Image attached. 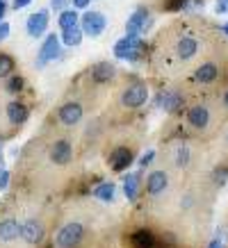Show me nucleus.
Instances as JSON below:
<instances>
[{"label":"nucleus","mask_w":228,"mask_h":248,"mask_svg":"<svg viewBox=\"0 0 228 248\" xmlns=\"http://www.w3.org/2000/svg\"><path fill=\"white\" fill-rule=\"evenodd\" d=\"M5 169V155H2V146H0V171Z\"/></svg>","instance_id":"obj_38"},{"label":"nucleus","mask_w":228,"mask_h":248,"mask_svg":"<svg viewBox=\"0 0 228 248\" xmlns=\"http://www.w3.org/2000/svg\"><path fill=\"white\" fill-rule=\"evenodd\" d=\"M130 248H160V239L148 230V228H137L130 234Z\"/></svg>","instance_id":"obj_21"},{"label":"nucleus","mask_w":228,"mask_h":248,"mask_svg":"<svg viewBox=\"0 0 228 248\" xmlns=\"http://www.w3.org/2000/svg\"><path fill=\"white\" fill-rule=\"evenodd\" d=\"M25 30H28V34H30L32 39L44 37V32L48 30V9H39V12L28 16Z\"/></svg>","instance_id":"obj_19"},{"label":"nucleus","mask_w":228,"mask_h":248,"mask_svg":"<svg viewBox=\"0 0 228 248\" xmlns=\"http://www.w3.org/2000/svg\"><path fill=\"white\" fill-rule=\"evenodd\" d=\"M217 2H221V5H226L228 7V0H217Z\"/></svg>","instance_id":"obj_40"},{"label":"nucleus","mask_w":228,"mask_h":248,"mask_svg":"<svg viewBox=\"0 0 228 248\" xmlns=\"http://www.w3.org/2000/svg\"><path fill=\"white\" fill-rule=\"evenodd\" d=\"M221 103H224V107H226V109H228V89L224 91V96H221Z\"/></svg>","instance_id":"obj_37"},{"label":"nucleus","mask_w":228,"mask_h":248,"mask_svg":"<svg viewBox=\"0 0 228 248\" xmlns=\"http://www.w3.org/2000/svg\"><path fill=\"white\" fill-rule=\"evenodd\" d=\"M55 119H57V123L64 125V128H76V125H80V121L84 119V107L80 105L78 100H66L64 105L57 107Z\"/></svg>","instance_id":"obj_7"},{"label":"nucleus","mask_w":228,"mask_h":248,"mask_svg":"<svg viewBox=\"0 0 228 248\" xmlns=\"http://www.w3.org/2000/svg\"><path fill=\"white\" fill-rule=\"evenodd\" d=\"M171 187V173L169 169H153L148 175H146V185L142 187L148 198H160V196H164Z\"/></svg>","instance_id":"obj_6"},{"label":"nucleus","mask_w":228,"mask_h":248,"mask_svg":"<svg viewBox=\"0 0 228 248\" xmlns=\"http://www.w3.org/2000/svg\"><path fill=\"white\" fill-rule=\"evenodd\" d=\"M221 32H224V34L228 37V21H226V23H221Z\"/></svg>","instance_id":"obj_39"},{"label":"nucleus","mask_w":228,"mask_h":248,"mask_svg":"<svg viewBox=\"0 0 228 248\" xmlns=\"http://www.w3.org/2000/svg\"><path fill=\"white\" fill-rule=\"evenodd\" d=\"M5 12H7V2H5V0H0V21L5 18Z\"/></svg>","instance_id":"obj_36"},{"label":"nucleus","mask_w":228,"mask_h":248,"mask_svg":"<svg viewBox=\"0 0 228 248\" xmlns=\"http://www.w3.org/2000/svg\"><path fill=\"white\" fill-rule=\"evenodd\" d=\"M16 68V62L12 55H0V80H7Z\"/></svg>","instance_id":"obj_26"},{"label":"nucleus","mask_w":228,"mask_h":248,"mask_svg":"<svg viewBox=\"0 0 228 248\" xmlns=\"http://www.w3.org/2000/svg\"><path fill=\"white\" fill-rule=\"evenodd\" d=\"M210 180H212L214 187H224L228 180V164H221V166H214L212 173H210Z\"/></svg>","instance_id":"obj_27"},{"label":"nucleus","mask_w":228,"mask_h":248,"mask_svg":"<svg viewBox=\"0 0 228 248\" xmlns=\"http://www.w3.org/2000/svg\"><path fill=\"white\" fill-rule=\"evenodd\" d=\"M155 103H158V107L164 114H180L182 107H185V96L178 89H164L158 93Z\"/></svg>","instance_id":"obj_13"},{"label":"nucleus","mask_w":228,"mask_h":248,"mask_svg":"<svg viewBox=\"0 0 228 248\" xmlns=\"http://www.w3.org/2000/svg\"><path fill=\"white\" fill-rule=\"evenodd\" d=\"M221 234H224V230H221V228H217V232H214V237L210 239L208 248H224V244H221Z\"/></svg>","instance_id":"obj_32"},{"label":"nucleus","mask_w":228,"mask_h":248,"mask_svg":"<svg viewBox=\"0 0 228 248\" xmlns=\"http://www.w3.org/2000/svg\"><path fill=\"white\" fill-rule=\"evenodd\" d=\"M5 89H7L9 93H18V91L23 89V78L12 73V76L7 78V87H5Z\"/></svg>","instance_id":"obj_28"},{"label":"nucleus","mask_w":228,"mask_h":248,"mask_svg":"<svg viewBox=\"0 0 228 248\" xmlns=\"http://www.w3.org/2000/svg\"><path fill=\"white\" fill-rule=\"evenodd\" d=\"M5 116H7V121L14 128H21L23 123L30 119V109L23 103H18V100H9L7 107H5Z\"/></svg>","instance_id":"obj_20"},{"label":"nucleus","mask_w":228,"mask_h":248,"mask_svg":"<svg viewBox=\"0 0 228 248\" xmlns=\"http://www.w3.org/2000/svg\"><path fill=\"white\" fill-rule=\"evenodd\" d=\"M89 194H91V198H96V201H100V203L110 205V203L116 201V185H114L112 180H98Z\"/></svg>","instance_id":"obj_23"},{"label":"nucleus","mask_w":228,"mask_h":248,"mask_svg":"<svg viewBox=\"0 0 228 248\" xmlns=\"http://www.w3.org/2000/svg\"><path fill=\"white\" fill-rule=\"evenodd\" d=\"M80 28L87 37H100L107 28V18L103 12H96V9H84V14L80 16Z\"/></svg>","instance_id":"obj_10"},{"label":"nucleus","mask_w":228,"mask_h":248,"mask_svg":"<svg viewBox=\"0 0 228 248\" xmlns=\"http://www.w3.org/2000/svg\"><path fill=\"white\" fill-rule=\"evenodd\" d=\"M68 5H71V0H50V9H53V12H57V14H60V12H64Z\"/></svg>","instance_id":"obj_31"},{"label":"nucleus","mask_w":228,"mask_h":248,"mask_svg":"<svg viewBox=\"0 0 228 248\" xmlns=\"http://www.w3.org/2000/svg\"><path fill=\"white\" fill-rule=\"evenodd\" d=\"M130 80L121 91H119V103H121L123 109H139L148 103V84L144 80H139L137 76H130Z\"/></svg>","instance_id":"obj_2"},{"label":"nucleus","mask_w":228,"mask_h":248,"mask_svg":"<svg viewBox=\"0 0 228 248\" xmlns=\"http://www.w3.org/2000/svg\"><path fill=\"white\" fill-rule=\"evenodd\" d=\"M91 237V230L87 226V221L82 218H68L66 223H62V228L55 232L50 248H84Z\"/></svg>","instance_id":"obj_1"},{"label":"nucleus","mask_w":228,"mask_h":248,"mask_svg":"<svg viewBox=\"0 0 228 248\" xmlns=\"http://www.w3.org/2000/svg\"><path fill=\"white\" fill-rule=\"evenodd\" d=\"M9 182H12V173H9L7 169H2V171H0V191H7Z\"/></svg>","instance_id":"obj_30"},{"label":"nucleus","mask_w":228,"mask_h":248,"mask_svg":"<svg viewBox=\"0 0 228 248\" xmlns=\"http://www.w3.org/2000/svg\"><path fill=\"white\" fill-rule=\"evenodd\" d=\"M142 175H144V171L139 169V171L135 173H123L121 178V185H123V196L128 198V203H137L139 201V194H142Z\"/></svg>","instance_id":"obj_17"},{"label":"nucleus","mask_w":228,"mask_h":248,"mask_svg":"<svg viewBox=\"0 0 228 248\" xmlns=\"http://www.w3.org/2000/svg\"><path fill=\"white\" fill-rule=\"evenodd\" d=\"M112 53L116 60L123 62H142L146 57V44L142 37H132V34H126L121 37L116 44H114Z\"/></svg>","instance_id":"obj_3"},{"label":"nucleus","mask_w":228,"mask_h":248,"mask_svg":"<svg viewBox=\"0 0 228 248\" xmlns=\"http://www.w3.org/2000/svg\"><path fill=\"white\" fill-rule=\"evenodd\" d=\"M91 5V0H73V7L76 9H87Z\"/></svg>","instance_id":"obj_34"},{"label":"nucleus","mask_w":228,"mask_h":248,"mask_svg":"<svg viewBox=\"0 0 228 248\" xmlns=\"http://www.w3.org/2000/svg\"><path fill=\"white\" fill-rule=\"evenodd\" d=\"M198 48H201V44H198V39L194 34H180L174 41V55H176V60L182 62V64L194 60L198 55Z\"/></svg>","instance_id":"obj_9"},{"label":"nucleus","mask_w":228,"mask_h":248,"mask_svg":"<svg viewBox=\"0 0 228 248\" xmlns=\"http://www.w3.org/2000/svg\"><path fill=\"white\" fill-rule=\"evenodd\" d=\"M21 237V223L16 217H2L0 218V248H12L18 244Z\"/></svg>","instance_id":"obj_15"},{"label":"nucleus","mask_w":228,"mask_h":248,"mask_svg":"<svg viewBox=\"0 0 228 248\" xmlns=\"http://www.w3.org/2000/svg\"><path fill=\"white\" fill-rule=\"evenodd\" d=\"M30 2H32V0H14V5H12V7H14V9H23V7H28Z\"/></svg>","instance_id":"obj_35"},{"label":"nucleus","mask_w":228,"mask_h":248,"mask_svg":"<svg viewBox=\"0 0 228 248\" xmlns=\"http://www.w3.org/2000/svg\"><path fill=\"white\" fill-rule=\"evenodd\" d=\"M82 37H84V32L82 28H80V23L78 25H73V28H68V30H62V44L68 46V48H76V46L82 44Z\"/></svg>","instance_id":"obj_24"},{"label":"nucleus","mask_w":228,"mask_h":248,"mask_svg":"<svg viewBox=\"0 0 228 248\" xmlns=\"http://www.w3.org/2000/svg\"><path fill=\"white\" fill-rule=\"evenodd\" d=\"M169 162L174 166L176 171H180V169H190L192 164V148L190 146H185V143H176L174 148L169 151Z\"/></svg>","instance_id":"obj_22"},{"label":"nucleus","mask_w":228,"mask_h":248,"mask_svg":"<svg viewBox=\"0 0 228 248\" xmlns=\"http://www.w3.org/2000/svg\"><path fill=\"white\" fill-rule=\"evenodd\" d=\"M151 12L142 5V7H137L132 14L128 16V21H126V34H132V37H144L148 28H151Z\"/></svg>","instance_id":"obj_8"},{"label":"nucleus","mask_w":228,"mask_h":248,"mask_svg":"<svg viewBox=\"0 0 228 248\" xmlns=\"http://www.w3.org/2000/svg\"><path fill=\"white\" fill-rule=\"evenodd\" d=\"M60 48H62V39L57 37L55 32H53V34H48V37L44 39L41 48H39L34 66H37V68H44L48 62H53L55 57H60Z\"/></svg>","instance_id":"obj_16"},{"label":"nucleus","mask_w":228,"mask_h":248,"mask_svg":"<svg viewBox=\"0 0 228 248\" xmlns=\"http://www.w3.org/2000/svg\"><path fill=\"white\" fill-rule=\"evenodd\" d=\"M221 76V68L217 62H203L201 66L194 68V73H192V82L196 84V87H212Z\"/></svg>","instance_id":"obj_14"},{"label":"nucleus","mask_w":228,"mask_h":248,"mask_svg":"<svg viewBox=\"0 0 228 248\" xmlns=\"http://www.w3.org/2000/svg\"><path fill=\"white\" fill-rule=\"evenodd\" d=\"M80 23V16H78L76 9L66 7L64 12H60V16H57V25H60V30H68V28H73V25H78Z\"/></svg>","instance_id":"obj_25"},{"label":"nucleus","mask_w":228,"mask_h":248,"mask_svg":"<svg viewBox=\"0 0 228 248\" xmlns=\"http://www.w3.org/2000/svg\"><path fill=\"white\" fill-rule=\"evenodd\" d=\"M21 241L30 248H41L46 241V223L41 217H25L21 221Z\"/></svg>","instance_id":"obj_4"},{"label":"nucleus","mask_w":228,"mask_h":248,"mask_svg":"<svg viewBox=\"0 0 228 248\" xmlns=\"http://www.w3.org/2000/svg\"><path fill=\"white\" fill-rule=\"evenodd\" d=\"M9 37V23L0 21V41H5Z\"/></svg>","instance_id":"obj_33"},{"label":"nucleus","mask_w":228,"mask_h":248,"mask_svg":"<svg viewBox=\"0 0 228 248\" xmlns=\"http://www.w3.org/2000/svg\"><path fill=\"white\" fill-rule=\"evenodd\" d=\"M155 157H158V151H146L142 157L137 159V166H139L142 171H146V169L153 164V159H155Z\"/></svg>","instance_id":"obj_29"},{"label":"nucleus","mask_w":228,"mask_h":248,"mask_svg":"<svg viewBox=\"0 0 228 248\" xmlns=\"http://www.w3.org/2000/svg\"><path fill=\"white\" fill-rule=\"evenodd\" d=\"M48 157H50V164L60 166V169H66L71 166L73 157H76V151H73V141L68 137H57L50 141L48 146Z\"/></svg>","instance_id":"obj_5"},{"label":"nucleus","mask_w":228,"mask_h":248,"mask_svg":"<svg viewBox=\"0 0 228 248\" xmlns=\"http://www.w3.org/2000/svg\"><path fill=\"white\" fill-rule=\"evenodd\" d=\"M185 121H187V125L194 128L196 132H205V130H210V123H212V109L208 105H194L187 109Z\"/></svg>","instance_id":"obj_12"},{"label":"nucleus","mask_w":228,"mask_h":248,"mask_svg":"<svg viewBox=\"0 0 228 248\" xmlns=\"http://www.w3.org/2000/svg\"><path fill=\"white\" fill-rule=\"evenodd\" d=\"M135 157L137 155L130 146H116V148H112L110 155H107V166H110L114 173H123L126 169L132 166Z\"/></svg>","instance_id":"obj_11"},{"label":"nucleus","mask_w":228,"mask_h":248,"mask_svg":"<svg viewBox=\"0 0 228 248\" xmlns=\"http://www.w3.org/2000/svg\"><path fill=\"white\" fill-rule=\"evenodd\" d=\"M116 76V66H114L112 62H96L94 66L89 68V78L94 84H110Z\"/></svg>","instance_id":"obj_18"}]
</instances>
